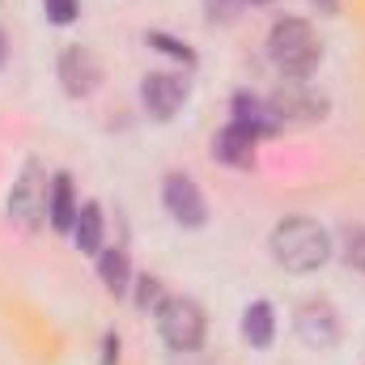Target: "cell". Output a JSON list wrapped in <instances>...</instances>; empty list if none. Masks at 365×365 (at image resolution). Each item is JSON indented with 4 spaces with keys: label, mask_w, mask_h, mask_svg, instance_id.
<instances>
[{
    "label": "cell",
    "mask_w": 365,
    "mask_h": 365,
    "mask_svg": "<svg viewBox=\"0 0 365 365\" xmlns=\"http://www.w3.org/2000/svg\"><path fill=\"white\" fill-rule=\"evenodd\" d=\"M251 4H272V0H251Z\"/></svg>",
    "instance_id": "cell-24"
},
{
    "label": "cell",
    "mask_w": 365,
    "mask_h": 365,
    "mask_svg": "<svg viewBox=\"0 0 365 365\" xmlns=\"http://www.w3.org/2000/svg\"><path fill=\"white\" fill-rule=\"evenodd\" d=\"M4 60H9V38H4V30H0V68H4Z\"/></svg>",
    "instance_id": "cell-22"
},
{
    "label": "cell",
    "mask_w": 365,
    "mask_h": 365,
    "mask_svg": "<svg viewBox=\"0 0 365 365\" xmlns=\"http://www.w3.org/2000/svg\"><path fill=\"white\" fill-rule=\"evenodd\" d=\"M102 349H106L102 365H115V361H119V340H115V336H106V344H102Z\"/></svg>",
    "instance_id": "cell-21"
},
{
    "label": "cell",
    "mask_w": 365,
    "mask_h": 365,
    "mask_svg": "<svg viewBox=\"0 0 365 365\" xmlns=\"http://www.w3.org/2000/svg\"><path fill=\"white\" fill-rule=\"evenodd\" d=\"M234 123L247 128V132H255V136L276 132V119H272V110H268V102H259L251 93H234Z\"/></svg>",
    "instance_id": "cell-13"
},
{
    "label": "cell",
    "mask_w": 365,
    "mask_h": 365,
    "mask_svg": "<svg viewBox=\"0 0 365 365\" xmlns=\"http://www.w3.org/2000/svg\"><path fill=\"white\" fill-rule=\"evenodd\" d=\"M47 221H51V230H73V221H77V200H73V179L68 175H56L51 179Z\"/></svg>",
    "instance_id": "cell-11"
},
{
    "label": "cell",
    "mask_w": 365,
    "mask_h": 365,
    "mask_svg": "<svg viewBox=\"0 0 365 365\" xmlns=\"http://www.w3.org/2000/svg\"><path fill=\"white\" fill-rule=\"evenodd\" d=\"M47 195H51V182L43 175V166L38 162H26V170L17 175L13 182V195H9V212L21 221V225H38L43 217H47Z\"/></svg>",
    "instance_id": "cell-4"
},
{
    "label": "cell",
    "mask_w": 365,
    "mask_h": 365,
    "mask_svg": "<svg viewBox=\"0 0 365 365\" xmlns=\"http://www.w3.org/2000/svg\"><path fill=\"white\" fill-rule=\"evenodd\" d=\"M344 259L353 268H365V230H349L344 234Z\"/></svg>",
    "instance_id": "cell-19"
},
{
    "label": "cell",
    "mask_w": 365,
    "mask_h": 365,
    "mask_svg": "<svg viewBox=\"0 0 365 365\" xmlns=\"http://www.w3.org/2000/svg\"><path fill=\"white\" fill-rule=\"evenodd\" d=\"M98 276L110 293H128V280H132V268H128V251L110 247V251H98Z\"/></svg>",
    "instance_id": "cell-15"
},
{
    "label": "cell",
    "mask_w": 365,
    "mask_h": 365,
    "mask_svg": "<svg viewBox=\"0 0 365 365\" xmlns=\"http://www.w3.org/2000/svg\"><path fill=\"white\" fill-rule=\"evenodd\" d=\"M268 247H272L276 264H280L284 272H297V276L314 272V268H323V264L331 259V238H327V230H323L319 221H310V217H284L272 230Z\"/></svg>",
    "instance_id": "cell-1"
},
{
    "label": "cell",
    "mask_w": 365,
    "mask_h": 365,
    "mask_svg": "<svg viewBox=\"0 0 365 365\" xmlns=\"http://www.w3.org/2000/svg\"><path fill=\"white\" fill-rule=\"evenodd\" d=\"M158 331L175 353H195L204 344L208 319L191 297H162L158 302Z\"/></svg>",
    "instance_id": "cell-3"
},
{
    "label": "cell",
    "mask_w": 365,
    "mask_h": 365,
    "mask_svg": "<svg viewBox=\"0 0 365 365\" xmlns=\"http://www.w3.org/2000/svg\"><path fill=\"white\" fill-rule=\"evenodd\" d=\"M182 98H187V81L175 77V73H149L145 86H140V102L153 119H170L182 106Z\"/></svg>",
    "instance_id": "cell-9"
},
{
    "label": "cell",
    "mask_w": 365,
    "mask_h": 365,
    "mask_svg": "<svg viewBox=\"0 0 365 365\" xmlns=\"http://www.w3.org/2000/svg\"><path fill=\"white\" fill-rule=\"evenodd\" d=\"M242 4L247 0H204V13H208V21H234L242 13Z\"/></svg>",
    "instance_id": "cell-18"
},
{
    "label": "cell",
    "mask_w": 365,
    "mask_h": 365,
    "mask_svg": "<svg viewBox=\"0 0 365 365\" xmlns=\"http://www.w3.org/2000/svg\"><path fill=\"white\" fill-rule=\"evenodd\" d=\"M73 238H77V247H81L86 255H98V251H102V208H98L93 200H86V204L77 208Z\"/></svg>",
    "instance_id": "cell-14"
},
{
    "label": "cell",
    "mask_w": 365,
    "mask_h": 365,
    "mask_svg": "<svg viewBox=\"0 0 365 365\" xmlns=\"http://www.w3.org/2000/svg\"><path fill=\"white\" fill-rule=\"evenodd\" d=\"M319 9H323V13H336V0H319Z\"/></svg>",
    "instance_id": "cell-23"
},
{
    "label": "cell",
    "mask_w": 365,
    "mask_h": 365,
    "mask_svg": "<svg viewBox=\"0 0 365 365\" xmlns=\"http://www.w3.org/2000/svg\"><path fill=\"white\" fill-rule=\"evenodd\" d=\"M293 331H297V340H302L306 349L327 353V349H336V340H340V319H336V310H331L327 302H306V306H297V314H293Z\"/></svg>",
    "instance_id": "cell-6"
},
{
    "label": "cell",
    "mask_w": 365,
    "mask_h": 365,
    "mask_svg": "<svg viewBox=\"0 0 365 365\" xmlns=\"http://www.w3.org/2000/svg\"><path fill=\"white\" fill-rule=\"evenodd\" d=\"M268 56H272V64L289 77V81H306V77L319 68L323 47H319L310 21H302V17H280L272 30H268Z\"/></svg>",
    "instance_id": "cell-2"
},
{
    "label": "cell",
    "mask_w": 365,
    "mask_h": 365,
    "mask_svg": "<svg viewBox=\"0 0 365 365\" xmlns=\"http://www.w3.org/2000/svg\"><path fill=\"white\" fill-rule=\"evenodd\" d=\"M43 13L56 21V26H68V21H77V0H43Z\"/></svg>",
    "instance_id": "cell-17"
},
{
    "label": "cell",
    "mask_w": 365,
    "mask_h": 365,
    "mask_svg": "<svg viewBox=\"0 0 365 365\" xmlns=\"http://www.w3.org/2000/svg\"><path fill=\"white\" fill-rule=\"evenodd\" d=\"M60 81H64V90L73 93V98H86V93L98 90L102 68H98V60H93L90 47L73 43V47H64V51H60Z\"/></svg>",
    "instance_id": "cell-8"
},
{
    "label": "cell",
    "mask_w": 365,
    "mask_h": 365,
    "mask_svg": "<svg viewBox=\"0 0 365 365\" xmlns=\"http://www.w3.org/2000/svg\"><path fill=\"white\" fill-rule=\"evenodd\" d=\"M268 110H272L276 128H280V123H314V119H323L327 98H319L306 81H284V86L268 98Z\"/></svg>",
    "instance_id": "cell-5"
},
{
    "label": "cell",
    "mask_w": 365,
    "mask_h": 365,
    "mask_svg": "<svg viewBox=\"0 0 365 365\" xmlns=\"http://www.w3.org/2000/svg\"><path fill=\"white\" fill-rule=\"evenodd\" d=\"M162 204H166V212L179 225H187V230H200L208 221L204 195H200V187L187 179V175H166V182H162Z\"/></svg>",
    "instance_id": "cell-7"
},
{
    "label": "cell",
    "mask_w": 365,
    "mask_h": 365,
    "mask_svg": "<svg viewBox=\"0 0 365 365\" xmlns=\"http://www.w3.org/2000/svg\"><path fill=\"white\" fill-rule=\"evenodd\" d=\"M242 336H247V344L251 349H268L276 336V310L268 302H251L247 310H242Z\"/></svg>",
    "instance_id": "cell-12"
},
{
    "label": "cell",
    "mask_w": 365,
    "mask_h": 365,
    "mask_svg": "<svg viewBox=\"0 0 365 365\" xmlns=\"http://www.w3.org/2000/svg\"><path fill=\"white\" fill-rule=\"evenodd\" d=\"M149 43H153V47H162L166 56H175V60H182V64H195V51H191L187 43H179V38L162 34V30H153V34H149Z\"/></svg>",
    "instance_id": "cell-16"
},
{
    "label": "cell",
    "mask_w": 365,
    "mask_h": 365,
    "mask_svg": "<svg viewBox=\"0 0 365 365\" xmlns=\"http://www.w3.org/2000/svg\"><path fill=\"white\" fill-rule=\"evenodd\" d=\"M255 132H247V128H238V123H230V128H221L217 136H212V158L217 162H225V166H238V170H247L251 162H255Z\"/></svg>",
    "instance_id": "cell-10"
},
{
    "label": "cell",
    "mask_w": 365,
    "mask_h": 365,
    "mask_svg": "<svg viewBox=\"0 0 365 365\" xmlns=\"http://www.w3.org/2000/svg\"><path fill=\"white\" fill-rule=\"evenodd\" d=\"M136 284H140V297H136L140 306H149V302H162V297H158V280H153V276H140Z\"/></svg>",
    "instance_id": "cell-20"
}]
</instances>
